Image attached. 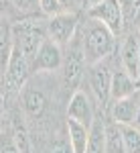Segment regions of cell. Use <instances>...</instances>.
<instances>
[{
    "label": "cell",
    "instance_id": "obj_1",
    "mask_svg": "<svg viewBox=\"0 0 140 153\" xmlns=\"http://www.w3.org/2000/svg\"><path fill=\"white\" fill-rule=\"evenodd\" d=\"M114 33L104 27L97 21H92L87 25L85 33H83V51H85V59L89 65H95L100 61H104L114 49H116V39Z\"/></svg>",
    "mask_w": 140,
    "mask_h": 153
},
{
    "label": "cell",
    "instance_id": "obj_2",
    "mask_svg": "<svg viewBox=\"0 0 140 153\" xmlns=\"http://www.w3.org/2000/svg\"><path fill=\"white\" fill-rule=\"evenodd\" d=\"M12 41L14 47L31 61L47 41V25L43 21H18L12 25Z\"/></svg>",
    "mask_w": 140,
    "mask_h": 153
},
{
    "label": "cell",
    "instance_id": "obj_3",
    "mask_svg": "<svg viewBox=\"0 0 140 153\" xmlns=\"http://www.w3.org/2000/svg\"><path fill=\"white\" fill-rule=\"evenodd\" d=\"M85 51H83V37H77L67 45V55L63 61V86L67 90L77 92L79 84L83 80V71H85Z\"/></svg>",
    "mask_w": 140,
    "mask_h": 153
},
{
    "label": "cell",
    "instance_id": "obj_4",
    "mask_svg": "<svg viewBox=\"0 0 140 153\" xmlns=\"http://www.w3.org/2000/svg\"><path fill=\"white\" fill-rule=\"evenodd\" d=\"M33 70L31 61L24 57L18 49H12L10 61L6 65V70L2 71V86H4V94H14V92H21V88L24 86L29 74Z\"/></svg>",
    "mask_w": 140,
    "mask_h": 153
},
{
    "label": "cell",
    "instance_id": "obj_5",
    "mask_svg": "<svg viewBox=\"0 0 140 153\" xmlns=\"http://www.w3.org/2000/svg\"><path fill=\"white\" fill-rule=\"evenodd\" d=\"M77 14L73 12H61V14H55L47 21V33H49V39L55 41L61 47H67L71 41L77 35Z\"/></svg>",
    "mask_w": 140,
    "mask_h": 153
},
{
    "label": "cell",
    "instance_id": "obj_6",
    "mask_svg": "<svg viewBox=\"0 0 140 153\" xmlns=\"http://www.w3.org/2000/svg\"><path fill=\"white\" fill-rule=\"evenodd\" d=\"M87 16L92 21H97L102 23L104 27H108L114 35H118L124 27V12H122V6L118 0H106L102 4L93 6L92 10H87Z\"/></svg>",
    "mask_w": 140,
    "mask_h": 153
},
{
    "label": "cell",
    "instance_id": "obj_7",
    "mask_svg": "<svg viewBox=\"0 0 140 153\" xmlns=\"http://www.w3.org/2000/svg\"><path fill=\"white\" fill-rule=\"evenodd\" d=\"M112 76H114V71L110 70V65L106 61L89 65V88H92L95 100L102 106L108 104V100L112 98Z\"/></svg>",
    "mask_w": 140,
    "mask_h": 153
},
{
    "label": "cell",
    "instance_id": "obj_8",
    "mask_svg": "<svg viewBox=\"0 0 140 153\" xmlns=\"http://www.w3.org/2000/svg\"><path fill=\"white\" fill-rule=\"evenodd\" d=\"M63 68V49L57 45L55 41L47 39L37 51L35 59H33V70L35 71H55Z\"/></svg>",
    "mask_w": 140,
    "mask_h": 153
},
{
    "label": "cell",
    "instance_id": "obj_9",
    "mask_svg": "<svg viewBox=\"0 0 140 153\" xmlns=\"http://www.w3.org/2000/svg\"><path fill=\"white\" fill-rule=\"evenodd\" d=\"M67 118H73V120H77L81 125H87V127L93 125V120H95L93 106H92L89 96L83 90H77V92L71 94L69 104H67Z\"/></svg>",
    "mask_w": 140,
    "mask_h": 153
},
{
    "label": "cell",
    "instance_id": "obj_10",
    "mask_svg": "<svg viewBox=\"0 0 140 153\" xmlns=\"http://www.w3.org/2000/svg\"><path fill=\"white\" fill-rule=\"evenodd\" d=\"M122 68L136 82L140 80V41L136 37H126L122 45Z\"/></svg>",
    "mask_w": 140,
    "mask_h": 153
},
{
    "label": "cell",
    "instance_id": "obj_11",
    "mask_svg": "<svg viewBox=\"0 0 140 153\" xmlns=\"http://www.w3.org/2000/svg\"><path fill=\"white\" fill-rule=\"evenodd\" d=\"M138 104H140V98H136V96L114 100L112 120L118 123V125H132L134 118H136V112H138Z\"/></svg>",
    "mask_w": 140,
    "mask_h": 153
},
{
    "label": "cell",
    "instance_id": "obj_12",
    "mask_svg": "<svg viewBox=\"0 0 140 153\" xmlns=\"http://www.w3.org/2000/svg\"><path fill=\"white\" fill-rule=\"evenodd\" d=\"M136 88H138V82L124 68L114 71V76H112V98L114 100H122V98L134 96Z\"/></svg>",
    "mask_w": 140,
    "mask_h": 153
},
{
    "label": "cell",
    "instance_id": "obj_13",
    "mask_svg": "<svg viewBox=\"0 0 140 153\" xmlns=\"http://www.w3.org/2000/svg\"><path fill=\"white\" fill-rule=\"evenodd\" d=\"M89 129L92 127L81 125L73 118H67V137H69V145L73 153H85L87 141H89Z\"/></svg>",
    "mask_w": 140,
    "mask_h": 153
},
{
    "label": "cell",
    "instance_id": "obj_14",
    "mask_svg": "<svg viewBox=\"0 0 140 153\" xmlns=\"http://www.w3.org/2000/svg\"><path fill=\"white\" fill-rule=\"evenodd\" d=\"M23 106L26 117L31 118H41L47 110V98L41 90H35V88H26L23 92Z\"/></svg>",
    "mask_w": 140,
    "mask_h": 153
},
{
    "label": "cell",
    "instance_id": "obj_15",
    "mask_svg": "<svg viewBox=\"0 0 140 153\" xmlns=\"http://www.w3.org/2000/svg\"><path fill=\"white\" fill-rule=\"evenodd\" d=\"M85 153H106V123L102 118H95L89 129V141Z\"/></svg>",
    "mask_w": 140,
    "mask_h": 153
},
{
    "label": "cell",
    "instance_id": "obj_16",
    "mask_svg": "<svg viewBox=\"0 0 140 153\" xmlns=\"http://www.w3.org/2000/svg\"><path fill=\"white\" fill-rule=\"evenodd\" d=\"M106 153H126L120 125L114 120L106 123Z\"/></svg>",
    "mask_w": 140,
    "mask_h": 153
},
{
    "label": "cell",
    "instance_id": "obj_17",
    "mask_svg": "<svg viewBox=\"0 0 140 153\" xmlns=\"http://www.w3.org/2000/svg\"><path fill=\"white\" fill-rule=\"evenodd\" d=\"M126 153H140V131L132 125H120Z\"/></svg>",
    "mask_w": 140,
    "mask_h": 153
},
{
    "label": "cell",
    "instance_id": "obj_18",
    "mask_svg": "<svg viewBox=\"0 0 140 153\" xmlns=\"http://www.w3.org/2000/svg\"><path fill=\"white\" fill-rule=\"evenodd\" d=\"M12 143L14 147L18 149V153H31V139L26 135L24 127H14V133H12Z\"/></svg>",
    "mask_w": 140,
    "mask_h": 153
},
{
    "label": "cell",
    "instance_id": "obj_19",
    "mask_svg": "<svg viewBox=\"0 0 140 153\" xmlns=\"http://www.w3.org/2000/svg\"><path fill=\"white\" fill-rule=\"evenodd\" d=\"M39 8L47 16H55L63 12V4H61V0H39Z\"/></svg>",
    "mask_w": 140,
    "mask_h": 153
},
{
    "label": "cell",
    "instance_id": "obj_20",
    "mask_svg": "<svg viewBox=\"0 0 140 153\" xmlns=\"http://www.w3.org/2000/svg\"><path fill=\"white\" fill-rule=\"evenodd\" d=\"M120 6H122V12H124V19L126 21H134L136 16V10L140 6V0H118Z\"/></svg>",
    "mask_w": 140,
    "mask_h": 153
},
{
    "label": "cell",
    "instance_id": "obj_21",
    "mask_svg": "<svg viewBox=\"0 0 140 153\" xmlns=\"http://www.w3.org/2000/svg\"><path fill=\"white\" fill-rule=\"evenodd\" d=\"M47 153H73V149H71L69 141H55L47 149Z\"/></svg>",
    "mask_w": 140,
    "mask_h": 153
},
{
    "label": "cell",
    "instance_id": "obj_22",
    "mask_svg": "<svg viewBox=\"0 0 140 153\" xmlns=\"http://www.w3.org/2000/svg\"><path fill=\"white\" fill-rule=\"evenodd\" d=\"M14 2V6L18 8V10L23 12H31L37 8V4H39V0H12Z\"/></svg>",
    "mask_w": 140,
    "mask_h": 153
},
{
    "label": "cell",
    "instance_id": "obj_23",
    "mask_svg": "<svg viewBox=\"0 0 140 153\" xmlns=\"http://www.w3.org/2000/svg\"><path fill=\"white\" fill-rule=\"evenodd\" d=\"M102 2H106V0H81V4H83L85 10H92L93 6H97V4H102Z\"/></svg>",
    "mask_w": 140,
    "mask_h": 153
},
{
    "label": "cell",
    "instance_id": "obj_24",
    "mask_svg": "<svg viewBox=\"0 0 140 153\" xmlns=\"http://www.w3.org/2000/svg\"><path fill=\"white\" fill-rule=\"evenodd\" d=\"M2 153H18L14 143H2Z\"/></svg>",
    "mask_w": 140,
    "mask_h": 153
},
{
    "label": "cell",
    "instance_id": "obj_25",
    "mask_svg": "<svg viewBox=\"0 0 140 153\" xmlns=\"http://www.w3.org/2000/svg\"><path fill=\"white\" fill-rule=\"evenodd\" d=\"M132 127H136L140 131V104H138V112H136V118H134V123H132Z\"/></svg>",
    "mask_w": 140,
    "mask_h": 153
},
{
    "label": "cell",
    "instance_id": "obj_26",
    "mask_svg": "<svg viewBox=\"0 0 140 153\" xmlns=\"http://www.w3.org/2000/svg\"><path fill=\"white\" fill-rule=\"evenodd\" d=\"M134 23H136V27H140V6H138V10H136V16H134Z\"/></svg>",
    "mask_w": 140,
    "mask_h": 153
},
{
    "label": "cell",
    "instance_id": "obj_27",
    "mask_svg": "<svg viewBox=\"0 0 140 153\" xmlns=\"http://www.w3.org/2000/svg\"><path fill=\"white\" fill-rule=\"evenodd\" d=\"M71 2H73V0H61V4H63V8H65V6H69Z\"/></svg>",
    "mask_w": 140,
    "mask_h": 153
}]
</instances>
